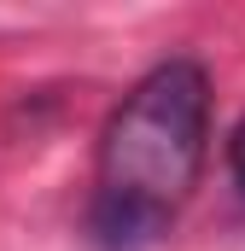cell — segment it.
Returning <instances> with one entry per match:
<instances>
[{"instance_id":"2","label":"cell","mask_w":245,"mask_h":251,"mask_svg":"<svg viewBox=\"0 0 245 251\" xmlns=\"http://www.w3.org/2000/svg\"><path fill=\"white\" fill-rule=\"evenodd\" d=\"M228 176H234V187L245 193V117L234 123V134H228Z\"/></svg>"},{"instance_id":"1","label":"cell","mask_w":245,"mask_h":251,"mask_svg":"<svg viewBox=\"0 0 245 251\" xmlns=\"http://www.w3.org/2000/svg\"><path fill=\"white\" fill-rule=\"evenodd\" d=\"M210 111L216 88L193 53L158 59L111 105L82 216L94 251H146L181 222L210 164Z\"/></svg>"}]
</instances>
